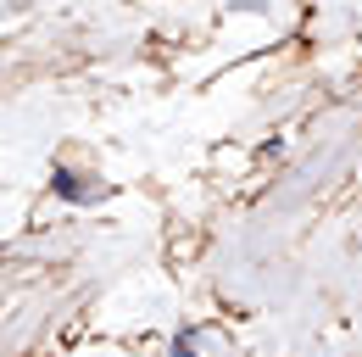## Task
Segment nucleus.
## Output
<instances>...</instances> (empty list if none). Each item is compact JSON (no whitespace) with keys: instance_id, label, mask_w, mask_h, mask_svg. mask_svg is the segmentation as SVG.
<instances>
[{"instance_id":"obj_1","label":"nucleus","mask_w":362,"mask_h":357,"mask_svg":"<svg viewBox=\"0 0 362 357\" xmlns=\"http://www.w3.org/2000/svg\"><path fill=\"white\" fill-rule=\"evenodd\" d=\"M50 196L67 201V207H95V201H106V178L84 174V168H73V162H56V168H50Z\"/></svg>"},{"instance_id":"obj_2","label":"nucleus","mask_w":362,"mask_h":357,"mask_svg":"<svg viewBox=\"0 0 362 357\" xmlns=\"http://www.w3.org/2000/svg\"><path fill=\"white\" fill-rule=\"evenodd\" d=\"M168 357H201V329H179L168 341Z\"/></svg>"}]
</instances>
